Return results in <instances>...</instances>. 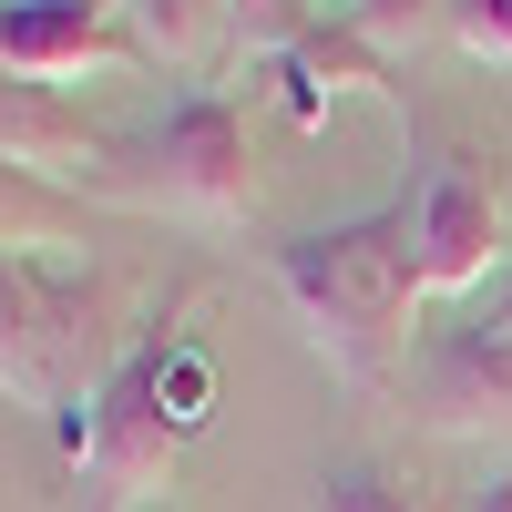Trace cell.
<instances>
[{
  "instance_id": "cell-1",
  "label": "cell",
  "mask_w": 512,
  "mask_h": 512,
  "mask_svg": "<svg viewBox=\"0 0 512 512\" xmlns=\"http://www.w3.org/2000/svg\"><path fill=\"white\" fill-rule=\"evenodd\" d=\"M277 287H287L297 328L318 338V359L349 390H390V369L410 349V308L431 297L420 287V246H410V195L287 236L277 246Z\"/></svg>"
},
{
  "instance_id": "cell-2",
  "label": "cell",
  "mask_w": 512,
  "mask_h": 512,
  "mask_svg": "<svg viewBox=\"0 0 512 512\" xmlns=\"http://www.w3.org/2000/svg\"><path fill=\"white\" fill-rule=\"evenodd\" d=\"M93 195H123V205H154V216H195V226H226L256 205V175H246V113L236 93H175L144 134H113V164L93 175Z\"/></svg>"
},
{
  "instance_id": "cell-3",
  "label": "cell",
  "mask_w": 512,
  "mask_h": 512,
  "mask_svg": "<svg viewBox=\"0 0 512 512\" xmlns=\"http://www.w3.org/2000/svg\"><path fill=\"white\" fill-rule=\"evenodd\" d=\"M410 246H420V287L431 297H472L502 277L512 256V175L482 144H441L410 175Z\"/></svg>"
},
{
  "instance_id": "cell-4",
  "label": "cell",
  "mask_w": 512,
  "mask_h": 512,
  "mask_svg": "<svg viewBox=\"0 0 512 512\" xmlns=\"http://www.w3.org/2000/svg\"><path fill=\"white\" fill-rule=\"evenodd\" d=\"M164 318L123 349L113 369H103V390L82 400V431H72V451H82V482H93V502H134V492H154L164 472H175V451H185V420L164 410Z\"/></svg>"
},
{
  "instance_id": "cell-5",
  "label": "cell",
  "mask_w": 512,
  "mask_h": 512,
  "mask_svg": "<svg viewBox=\"0 0 512 512\" xmlns=\"http://www.w3.org/2000/svg\"><path fill=\"white\" fill-rule=\"evenodd\" d=\"M154 62L134 31H123L113 0H0V72L21 82H82V72H134Z\"/></svg>"
},
{
  "instance_id": "cell-6",
  "label": "cell",
  "mask_w": 512,
  "mask_h": 512,
  "mask_svg": "<svg viewBox=\"0 0 512 512\" xmlns=\"http://www.w3.org/2000/svg\"><path fill=\"white\" fill-rule=\"evenodd\" d=\"M410 410L431 431H512V328H431L410 359Z\"/></svg>"
},
{
  "instance_id": "cell-7",
  "label": "cell",
  "mask_w": 512,
  "mask_h": 512,
  "mask_svg": "<svg viewBox=\"0 0 512 512\" xmlns=\"http://www.w3.org/2000/svg\"><path fill=\"white\" fill-rule=\"evenodd\" d=\"M93 297V267H52V256H11L0 246V390L11 400H52V349L62 318Z\"/></svg>"
},
{
  "instance_id": "cell-8",
  "label": "cell",
  "mask_w": 512,
  "mask_h": 512,
  "mask_svg": "<svg viewBox=\"0 0 512 512\" xmlns=\"http://www.w3.org/2000/svg\"><path fill=\"white\" fill-rule=\"evenodd\" d=\"M0 164H21V175H41V185H62V175L93 185L103 164H113V134L72 93H52V82L0 72Z\"/></svg>"
},
{
  "instance_id": "cell-9",
  "label": "cell",
  "mask_w": 512,
  "mask_h": 512,
  "mask_svg": "<svg viewBox=\"0 0 512 512\" xmlns=\"http://www.w3.org/2000/svg\"><path fill=\"white\" fill-rule=\"evenodd\" d=\"M277 82H287V113L297 123H308V134H318V123H328V103L338 93H379V103H390L400 123H410V103H400V82H390V52H369V41L349 31V21H318L308 41H297V52L277 62Z\"/></svg>"
},
{
  "instance_id": "cell-10",
  "label": "cell",
  "mask_w": 512,
  "mask_h": 512,
  "mask_svg": "<svg viewBox=\"0 0 512 512\" xmlns=\"http://www.w3.org/2000/svg\"><path fill=\"white\" fill-rule=\"evenodd\" d=\"M113 11H123V31H134L154 62H195L205 41L226 31V0H113Z\"/></svg>"
},
{
  "instance_id": "cell-11",
  "label": "cell",
  "mask_w": 512,
  "mask_h": 512,
  "mask_svg": "<svg viewBox=\"0 0 512 512\" xmlns=\"http://www.w3.org/2000/svg\"><path fill=\"white\" fill-rule=\"evenodd\" d=\"M0 246L31 256V246H72V195H52L41 175L0 164Z\"/></svg>"
},
{
  "instance_id": "cell-12",
  "label": "cell",
  "mask_w": 512,
  "mask_h": 512,
  "mask_svg": "<svg viewBox=\"0 0 512 512\" xmlns=\"http://www.w3.org/2000/svg\"><path fill=\"white\" fill-rule=\"evenodd\" d=\"M308 512H431L420 482H400L390 461H328L308 482Z\"/></svg>"
},
{
  "instance_id": "cell-13",
  "label": "cell",
  "mask_w": 512,
  "mask_h": 512,
  "mask_svg": "<svg viewBox=\"0 0 512 512\" xmlns=\"http://www.w3.org/2000/svg\"><path fill=\"white\" fill-rule=\"evenodd\" d=\"M328 11L318 0H226V31H236V52H256V62H287L297 41H308Z\"/></svg>"
},
{
  "instance_id": "cell-14",
  "label": "cell",
  "mask_w": 512,
  "mask_h": 512,
  "mask_svg": "<svg viewBox=\"0 0 512 512\" xmlns=\"http://www.w3.org/2000/svg\"><path fill=\"white\" fill-rule=\"evenodd\" d=\"M338 21H349L369 52H400V41L441 31V0H338Z\"/></svg>"
},
{
  "instance_id": "cell-15",
  "label": "cell",
  "mask_w": 512,
  "mask_h": 512,
  "mask_svg": "<svg viewBox=\"0 0 512 512\" xmlns=\"http://www.w3.org/2000/svg\"><path fill=\"white\" fill-rule=\"evenodd\" d=\"M441 31L472 62H512V0H441Z\"/></svg>"
},
{
  "instance_id": "cell-16",
  "label": "cell",
  "mask_w": 512,
  "mask_h": 512,
  "mask_svg": "<svg viewBox=\"0 0 512 512\" xmlns=\"http://www.w3.org/2000/svg\"><path fill=\"white\" fill-rule=\"evenodd\" d=\"M205 400H216V379H205V359L175 338V349H164V410H175L185 431H195V420H205Z\"/></svg>"
},
{
  "instance_id": "cell-17",
  "label": "cell",
  "mask_w": 512,
  "mask_h": 512,
  "mask_svg": "<svg viewBox=\"0 0 512 512\" xmlns=\"http://www.w3.org/2000/svg\"><path fill=\"white\" fill-rule=\"evenodd\" d=\"M482 328H512V256H502V277L482 287Z\"/></svg>"
},
{
  "instance_id": "cell-18",
  "label": "cell",
  "mask_w": 512,
  "mask_h": 512,
  "mask_svg": "<svg viewBox=\"0 0 512 512\" xmlns=\"http://www.w3.org/2000/svg\"><path fill=\"white\" fill-rule=\"evenodd\" d=\"M461 512H512V472H492V482H482L472 502H461Z\"/></svg>"
}]
</instances>
